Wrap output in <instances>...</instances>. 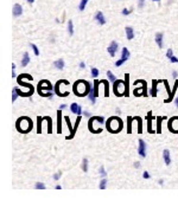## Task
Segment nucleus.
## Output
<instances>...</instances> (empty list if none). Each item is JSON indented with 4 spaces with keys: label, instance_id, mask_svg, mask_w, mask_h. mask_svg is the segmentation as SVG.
<instances>
[{
    "label": "nucleus",
    "instance_id": "obj_1",
    "mask_svg": "<svg viewBox=\"0 0 178 200\" xmlns=\"http://www.w3.org/2000/svg\"><path fill=\"white\" fill-rule=\"evenodd\" d=\"M92 90V85L87 81H77L74 84V93L76 94V96H86L87 94H89V91Z\"/></svg>",
    "mask_w": 178,
    "mask_h": 200
},
{
    "label": "nucleus",
    "instance_id": "obj_2",
    "mask_svg": "<svg viewBox=\"0 0 178 200\" xmlns=\"http://www.w3.org/2000/svg\"><path fill=\"white\" fill-rule=\"evenodd\" d=\"M17 129L22 133H27L32 129V121L29 117H20L17 121Z\"/></svg>",
    "mask_w": 178,
    "mask_h": 200
},
{
    "label": "nucleus",
    "instance_id": "obj_3",
    "mask_svg": "<svg viewBox=\"0 0 178 200\" xmlns=\"http://www.w3.org/2000/svg\"><path fill=\"white\" fill-rule=\"evenodd\" d=\"M107 128L111 133H118L122 129V121L118 117H111L107 122Z\"/></svg>",
    "mask_w": 178,
    "mask_h": 200
},
{
    "label": "nucleus",
    "instance_id": "obj_4",
    "mask_svg": "<svg viewBox=\"0 0 178 200\" xmlns=\"http://www.w3.org/2000/svg\"><path fill=\"white\" fill-rule=\"evenodd\" d=\"M113 89H114V94L116 96H124L125 91H126V83H124V81H119V79H116V81L114 82Z\"/></svg>",
    "mask_w": 178,
    "mask_h": 200
},
{
    "label": "nucleus",
    "instance_id": "obj_5",
    "mask_svg": "<svg viewBox=\"0 0 178 200\" xmlns=\"http://www.w3.org/2000/svg\"><path fill=\"white\" fill-rule=\"evenodd\" d=\"M169 129L173 133H178V117H172L169 121Z\"/></svg>",
    "mask_w": 178,
    "mask_h": 200
},
{
    "label": "nucleus",
    "instance_id": "obj_6",
    "mask_svg": "<svg viewBox=\"0 0 178 200\" xmlns=\"http://www.w3.org/2000/svg\"><path fill=\"white\" fill-rule=\"evenodd\" d=\"M139 148H138V153H139V155L141 156V157H146V143H145V141L144 140H139Z\"/></svg>",
    "mask_w": 178,
    "mask_h": 200
},
{
    "label": "nucleus",
    "instance_id": "obj_7",
    "mask_svg": "<svg viewBox=\"0 0 178 200\" xmlns=\"http://www.w3.org/2000/svg\"><path fill=\"white\" fill-rule=\"evenodd\" d=\"M118 49H119V45H118V43L116 42H112L111 44H109V46H108V52H109V55L112 56V57H114L115 55H116V52H118Z\"/></svg>",
    "mask_w": 178,
    "mask_h": 200
},
{
    "label": "nucleus",
    "instance_id": "obj_8",
    "mask_svg": "<svg viewBox=\"0 0 178 200\" xmlns=\"http://www.w3.org/2000/svg\"><path fill=\"white\" fill-rule=\"evenodd\" d=\"M95 20L100 25H105L106 24V18H105V16H103V13L101 11H97L95 13Z\"/></svg>",
    "mask_w": 178,
    "mask_h": 200
},
{
    "label": "nucleus",
    "instance_id": "obj_9",
    "mask_svg": "<svg viewBox=\"0 0 178 200\" xmlns=\"http://www.w3.org/2000/svg\"><path fill=\"white\" fill-rule=\"evenodd\" d=\"M62 110L61 109H58V111H57V132L61 134L62 133Z\"/></svg>",
    "mask_w": 178,
    "mask_h": 200
},
{
    "label": "nucleus",
    "instance_id": "obj_10",
    "mask_svg": "<svg viewBox=\"0 0 178 200\" xmlns=\"http://www.w3.org/2000/svg\"><path fill=\"white\" fill-rule=\"evenodd\" d=\"M134 95L135 96H146V82L143 84L140 89H134Z\"/></svg>",
    "mask_w": 178,
    "mask_h": 200
},
{
    "label": "nucleus",
    "instance_id": "obj_11",
    "mask_svg": "<svg viewBox=\"0 0 178 200\" xmlns=\"http://www.w3.org/2000/svg\"><path fill=\"white\" fill-rule=\"evenodd\" d=\"M156 43L158 44V46H159L160 49L164 46V34L163 33H157L156 34Z\"/></svg>",
    "mask_w": 178,
    "mask_h": 200
},
{
    "label": "nucleus",
    "instance_id": "obj_12",
    "mask_svg": "<svg viewBox=\"0 0 178 200\" xmlns=\"http://www.w3.org/2000/svg\"><path fill=\"white\" fill-rule=\"evenodd\" d=\"M70 111L74 113V114H78V115H81L82 114V108L78 105L77 103H73L70 105Z\"/></svg>",
    "mask_w": 178,
    "mask_h": 200
},
{
    "label": "nucleus",
    "instance_id": "obj_13",
    "mask_svg": "<svg viewBox=\"0 0 178 200\" xmlns=\"http://www.w3.org/2000/svg\"><path fill=\"white\" fill-rule=\"evenodd\" d=\"M13 16L14 17H19V16H22V13H23V7H22V5H19V4H16L14 6H13Z\"/></svg>",
    "mask_w": 178,
    "mask_h": 200
},
{
    "label": "nucleus",
    "instance_id": "obj_14",
    "mask_svg": "<svg viewBox=\"0 0 178 200\" xmlns=\"http://www.w3.org/2000/svg\"><path fill=\"white\" fill-rule=\"evenodd\" d=\"M125 31H126V37L128 41H132V39L134 38V31H133V28L131 26H127L125 28Z\"/></svg>",
    "mask_w": 178,
    "mask_h": 200
},
{
    "label": "nucleus",
    "instance_id": "obj_15",
    "mask_svg": "<svg viewBox=\"0 0 178 200\" xmlns=\"http://www.w3.org/2000/svg\"><path fill=\"white\" fill-rule=\"evenodd\" d=\"M158 83H159V81H154L153 79V82H152V88H151V91H150V95L156 97L157 96V93H158V90H157V85Z\"/></svg>",
    "mask_w": 178,
    "mask_h": 200
},
{
    "label": "nucleus",
    "instance_id": "obj_16",
    "mask_svg": "<svg viewBox=\"0 0 178 200\" xmlns=\"http://www.w3.org/2000/svg\"><path fill=\"white\" fill-rule=\"evenodd\" d=\"M177 88H178V79H177V81H176V83H175V86H173L172 91H171V95L169 96V98H167V99H165V103H170V102L172 101V99H173V95H175V93H176Z\"/></svg>",
    "mask_w": 178,
    "mask_h": 200
},
{
    "label": "nucleus",
    "instance_id": "obj_17",
    "mask_svg": "<svg viewBox=\"0 0 178 200\" xmlns=\"http://www.w3.org/2000/svg\"><path fill=\"white\" fill-rule=\"evenodd\" d=\"M163 157H164V161L166 165H170L171 164V157H170V152L167 151V149H165V151L163 152Z\"/></svg>",
    "mask_w": 178,
    "mask_h": 200
},
{
    "label": "nucleus",
    "instance_id": "obj_18",
    "mask_svg": "<svg viewBox=\"0 0 178 200\" xmlns=\"http://www.w3.org/2000/svg\"><path fill=\"white\" fill-rule=\"evenodd\" d=\"M54 66H55L56 69H58V70H63V69H64V61H63L62 58L57 59V61L54 63Z\"/></svg>",
    "mask_w": 178,
    "mask_h": 200
},
{
    "label": "nucleus",
    "instance_id": "obj_19",
    "mask_svg": "<svg viewBox=\"0 0 178 200\" xmlns=\"http://www.w3.org/2000/svg\"><path fill=\"white\" fill-rule=\"evenodd\" d=\"M30 61H31V59H30L29 53H27V52H25V53H24V56H23V58H22V66H23V68H24V66H26V65L30 63Z\"/></svg>",
    "mask_w": 178,
    "mask_h": 200
},
{
    "label": "nucleus",
    "instance_id": "obj_20",
    "mask_svg": "<svg viewBox=\"0 0 178 200\" xmlns=\"http://www.w3.org/2000/svg\"><path fill=\"white\" fill-rule=\"evenodd\" d=\"M101 82L100 81H97V79H95L94 81V88H93V91H94V96L97 98L99 96V84H100Z\"/></svg>",
    "mask_w": 178,
    "mask_h": 200
},
{
    "label": "nucleus",
    "instance_id": "obj_21",
    "mask_svg": "<svg viewBox=\"0 0 178 200\" xmlns=\"http://www.w3.org/2000/svg\"><path fill=\"white\" fill-rule=\"evenodd\" d=\"M101 83L105 84V96L108 97V96H109V83H108V82L106 81V79H102Z\"/></svg>",
    "mask_w": 178,
    "mask_h": 200
},
{
    "label": "nucleus",
    "instance_id": "obj_22",
    "mask_svg": "<svg viewBox=\"0 0 178 200\" xmlns=\"http://www.w3.org/2000/svg\"><path fill=\"white\" fill-rule=\"evenodd\" d=\"M121 58H124L125 61H127L128 58H130V51H128L127 47H124L122 51H121Z\"/></svg>",
    "mask_w": 178,
    "mask_h": 200
},
{
    "label": "nucleus",
    "instance_id": "obj_23",
    "mask_svg": "<svg viewBox=\"0 0 178 200\" xmlns=\"http://www.w3.org/2000/svg\"><path fill=\"white\" fill-rule=\"evenodd\" d=\"M88 1H89V0H81L80 4H78V9H80V11H84V8H86Z\"/></svg>",
    "mask_w": 178,
    "mask_h": 200
},
{
    "label": "nucleus",
    "instance_id": "obj_24",
    "mask_svg": "<svg viewBox=\"0 0 178 200\" xmlns=\"http://www.w3.org/2000/svg\"><path fill=\"white\" fill-rule=\"evenodd\" d=\"M68 32L70 36L74 34V25H73V20H69L68 22Z\"/></svg>",
    "mask_w": 178,
    "mask_h": 200
},
{
    "label": "nucleus",
    "instance_id": "obj_25",
    "mask_svg": "<svg viewBox=\"0 0 178 200\" xmlns=\"http://www.w3.org/2000/svg\"><path fill=\"white\" fill-rule=\"evenodd\" d=\"M44 118H45L46 121L49 122V124H48V133L50 134V133L52 132V121H51V118H50V117H48V116H46V117H44Z\"/></svg>",
    "mask_w": 178,
    "mask_h": 200
},
{
    "label": "nucleus",
    "instance_id": "obj_26",
    "mask_svg": "<svg viewBox=\"0 0 178 200\" xmlns=\"http://www.w3.org/2000/svg\"><path fill=\"white\" fill-rule=\"evenodd\" d=\"M151 111L148 113V116H147V120H148V132L150 133H152L153 130H152V116H151Z\"/></svg>",
    "mask_w": 178,
    "mask_h": 200
},
{
    "label": "nucleus",
    "instance_id": "obj_27",
    "mask_svg": "<svg viewBox=\"0 0 178 200\" xmlns=\"http://www.w3.org/2000/svg\"><path fill=\"white\" fill-rule=\"evenodd\" d=\"M134 118H132V117H128L127 118V133L128 134H131V132H132V129H131V126H132V121H133Z\"/></svg>",
    "mask_w": 178,
    "mask_h": 200
},
{
    "label": "nucleus",
    "instance_id": "obj_28",
    "mask_svg": "<svg viewBox=\"0 0 178 200\" xmlns=\"http://www.w3.org/2000/svg\"><path fill=\"white\" fill-rule=\"evenodd\" d=\"M107 76H108V79L112 82V83H114L115 81H116V77L113 75V72L112 71H107Z\"/></svg>",
    "mask_w": 178,
    "mask_h": 200
},
{
    "label": "nucleus",
    "instance_id": "obj_29",
    "mask_svg": "<svg viewBox=\"0 0 178 200\" xmlns=\"http://www.w3.org/2000/svg\"><path fill=\"white\" fill-rule=\"evenodd\" d=\"M37 120H38V128H37V133L41 134V133H42V121H43L44 118H42V117H38Z\"/></svg>",
    "mask_w": 178,
    "mask_h": 200
},
{
    "label": "nucleus",
    "instance_id": "obj_30",
    "mask_svg": "<svg viewBox=\"0 0 178 200\" xmlns=\"http://www.w3.org/2000/svg\"><path fill=\"white\" fill-rule=\"evenodd\" d=\"M82 169H83V172H88V159H83V161H82Z\"/></svg>",
    "mask_w": 178,
    "mask_h": 200
},
{
    "label": "nucleus",
    "instance_id": "obj_31",
    "mask_svg": "<svg viewBox=\"0 0 178 200\" xmlns=\"http://www.w3.org/2000/svg\"><path fill=\"white\" fill-rule=\"evenodd\" d=\"M107 187V178H103L100 182V189H105Z\"/></svg>",
    "mask_w": 178,
    "mask_h": 200
},
{
    "label": "nucleus",
    "instance_id": "obj_32",
    "mask_svg": "<svg viewBox=\"0 0 178 200\" xmlns=\"http://www.w3.org/2000/svg\"><path fill=\"white\" fill-rule=\"evenodd\" d=\"M18 96H19V94H18V91H17V89H16V88H13V90H12V102H14V101H16Z\"/></svg>",
    "mask_w": 178,
    "mask_h": 200
},
{
    "label": "nucleus",
    "instance_id": "obj_33",
    "mask_svg": "<svg viewBox=\"0 0 178 200\" xmlns=\"http://www.w3.org/2000/svg\"><path fill=\"white\" fill-rule=\"evenodd\" d=\"M163 118H164V117H158V118H157V122H158V123H157V127H158V128H157V133H160V123H162V121H163Z\"/></svg>",
    "mask_w": 178,
    "mask_h": 200
},
{
    "label": "nucleus",
    "instance_id": "obj_34",
    "mask_svg": "<svg viewBox=\"0 0 178 200\" xmlns=\"http://www.w3.org/2000/svg\"><path fill=\"white\" fill-rule=\"evenodd\" d=\"M128 81H130V76L126 75V91H125V96H128V94H130V90H128Z\"/></svg>",
    "mask_w": 178,
    "mask_h": 200
},
{
    "label": "nucleus",
    "instance_id": "obj_35",
    "mask_svg": "<svg viewBox=\"0 0 178 200\" xmlns=\"http://www.w3.org/2000/svg\"><path fill=\"white\" fill-rule=\"evenodd\" d=\"M99 74H100V71H99L96 68H93V69H92V76H93L94 78H96V77L99 76Z\"/></svg>",
    "mask_w": 178,
    "mask_h": 200
},
{
    "label": "nucleus",
    "instance_id": "obj_36",
    "mask_svg": "<svg viewBox=\"0 0 178 200\" xmlns=\"http://www.w3.org/2000/svg\"><path fill=\"white\" fill-rule=\"evenodd\" d=\"M35 187H36V189H45V185L43 182H37L35 185Z\"/></svg>",
    "mask_w": 178,
    "mask_h": 200
},
{
    "label": "nucleus",
    "instance_id": "obj_37",
    "mask_svg": "<svg viewBox=\"0 0 178 200\" xmlns=\"http://www.w3.org/2000/svg\"><path fill=\"white\" fill-rule=\"evenodd\" d=\"M31 47H32V50H33V52H35V55L36 56H39V50H38V47H37V45H35V44H31Z\"/></svg>",
    "mask_w": 178,
    "mask_h": 200
},
{
    "label": "nucleus",
    "instance_id": "obj_38",
    "mask_svg": "<svg viewBox=\"0 0 178 200\" xmlns=\"http://www.w3.org/2000/svg\"><path fill=\"white\" fill-rule=\"evenodd\" d=\"M99 173H100V174H101L103 178H106V176H107V173H106V171H105V167H103V166H101V167H100V171H99Z\"/></svg>",
    "mask_w": 178,
    "mask_h": 200
},
{
    "label": "nucleus",
    "instance_id": "obj_39",
    "mask_svg": "<svg viewBox=\"0 0 178 200\" xmlns=\"http://www.w3.org/2000/svg\"><path fill=\"white\" fill-rule=\"evenodd\" d=\"M137 120H138V121H139V123H138V126H139V128H138V133H139V134H141V118L140 117H135Z\"/></svg>",
    "mask_w": 178,
    "mask_h": 200
},
{
    "label": "nucleus",
    "instance_id": "obj_40",
    "mask_svg": "<svg viewBox=\"0 0 178 200\" xmlns=\"http://www.w3.org/2000/svg\"><path fill=\"white\" fill-rule=\"evenodd\" d=\"M126 61H125V59L124 58H120V59H119V61H116V63H115V66H121L124 63H125Z\"/></svg>",
    "mask_w": 178,
    "mask_h": 200
},
{
    "label": "nucleus",
    "instance_id": "obj_41",
    "mask_svg": "<svg viewBox=\"0 0 178 200\" xmlns=\"http://www.w3.org/2000/svg\"><path fill=\"white\" fill-rule=\"evenodd\" d=\"M131 12H132V8H130V9H127V8H124L121 13H122L124 16H128V14H130Z\"/></svg>",
    "mask_w": 178,
    "mask_h": 200
},
{
    "label": "nucleus",
    "instance_id": "obj_42",
    "mask_svg": "<svg viewBox=\"0 0 178 200\" xmlns=\"http://www.w3.org/2000/svg\"><path fill=\"white\" fill-rule=\"evenodd\" d=\"M172 56H173V51H172V49H169V50H167V52H166V57L170 59Z\"/></svg>",
    "mask_w": 178,
    "mask_h": 200
},
{
    "label": "nucleus",
    "instance_id": "obj_43",
    "mask_svg": "<svg viewBox=\"0 0 178 200\" xmlns=\"http://www.w3.org/2000/svg\"><path fill=\"white\" fill-rule=\"evenodd\" d=\"M145 6V0H138V7L143 8Z\"/></svg>",
    "mask_w": 178,
    "mask_h": 200
},
{
    "label": "nucleus",
    "instance_id": "obj_44",
    "mask_svg": "<svg viewBox=\"0 0 178 200\" xmlns=\"http://www.w3.org/2000/svg\"><path fill=\"white\" fill-rule=\"evenodd\" d=\"M61 175H62V172H58V173H56V174L54 175V180H55V181H58L59 178H61Z\"/></svg>",
    "mask_w": 178,
    "mask_h": 200
},
{
    "label": "nucleus",
    "instance_id": "obj_45",
    "mask_svg": "<svg viewBox=\"0 0 178 200\" xmlns=\"http://www.w3.org/2000/svg\"><path fill=\"white\" fill-rule=\"evenodd\" d=\"M143 178H144V179H150L151 175H150V173H148L147 171H145V172L143 173Z\"/></svg>",
    "mask_w": 178,
    "mask_h": 200
},
{
    "label": "nucleus",
    "instance_id": "obj_46",
    "mask_svg": "<svg viewBox=\"0 0 178 200\" xmlns=\"http://www.w3.org/2000/svg\"><path fill=\"white\" fill-rule=\"evenodd\" d=\"M170 62H171V63H178V58L175 57V56H172V57L170 58Z\"/></svg>",
    "mask_w": 178,
    "mask_h": 200
},
{
    "label": "nucleus",
    "instance_id": "obj_47",
    "mask_svg": "<svg viewBox=\"0 0 178 200\" xmlns=\"http://www.w3.org/2000/svg\"><path fill=\"white\" fill-rule=\"evenodd\" d=\"M134 167H135V168H139V167H140V162H139V161L134 162Z\"/></svg>",
    "mask_w": 178,
    "mask_h": 200
},
{
    "label": "nucleus",
    "instance_id": "obj_48",
    "mask_svg": "<svg viewBox=\"0 0 178 200\" xmlns=\"http://www.w3.org/2000/svg\"><path fill=\"white\" fill-rule=\"evenodd\" d=\"M65 108H67V104H61V107H59L61 110H63V109H65Z\"/></svg>",
    "mask_w": 178,
    "mask_h": 200
},
{
    "label": "nucleus",
    "instance_id": "obj_49",
    "mask_svg": "<svg viewBox=\"0 0 178 200\" xmlns=\"http://www.w3.org/2000/svg\"><path fill=\"white\" fill-rule=\"evenodd\" d=\"M80 68H81V69H84V68H86V64H84L83 62H81V63H80Z\"/></svg>",
    "mask_w": 178,
    "mask_h": 200
},
{
    "label": "nucleus",
    "instance_id": "obj_50",
    "mask_svg": "<svg viewBox=\"0 0 178 200\" xmlns=\"http://www.w3.org/2000/svg\"><path fill=\"white\" fill-rule=\"evenodd\" d=\"M172 76H173L175 78H177V77H178V74H177V71H173V72H172Z\"/></svg>",
    "mask_w": 178,
    "mask_h": 200
},
{
    "label": "nucleus",
    "instance_id": "obj_51",
    "mask_svg": "<svg viewBox=\"0 0 178 200\" xmlns=\"http://www.w3.org/2000/svg\"><path fill=\"white\" fill-rule=\"evenodd\" d=\"M175 104H176V107L178 108V96L176 97V99H175Z\"/></svg>",
    "mask_w": 178,
    "mask_h": 200
},
{
    "label": "nucleus",
    "instance_id": "obj_52",
    "mask_svg": "<svg viewBox=\"0 0 178 200\" xmlns=\"http://www.w3.org/2000/svg\"><path fill=\"white\" fill-rule=\"evenodd\" d=\"M158 184H159V185H163V184H164V180H163V179H160L159 181H158Z\"/></svg>",
    "mask_w": 178,
    "mask_h": 200
},
{
    "label": "nucleus",
    "instance_id": "obj_53",
    "mask_svg": "<svg viewBox=\"0 0 178 200\" xmlns=\"http://www.w3.org/2000/svg\"><path fill=\"white\" fill-rule=\"evenodd\" d=\"M17 75H16V70H12V77H16Z\"/></svg>",
    "mask_w": 178,
    "mask_h": 200
},
{
    "label": "nucleus",
    "instance_id": "obj_54",
    "mask_svg": "<svg viewBox=\"0 0 178 200\" xmlns=\"http://www.w3.org/2000/svg\"><path fill=\"white\" fill-rule=\"evenodd\" d=\"M83 114H84V115H86V116H90V113H88V111H84V113H83Z\"/></svg>",
    "mask_w": 178,
    "mask_h": 200
},
{
    "label": "nucleus",
    "instance_id": "obj_55",
    "mask_svg": "<svg viewBox=\"0 0 178 200\" xmlns=\"http://www.w3.org/2000/svg\"><path fill=\"white\" fill-rule=\"evenodd\" d=\"M26 1H27L29 4H32V3H35V0H26Z\"/></svg>",
    "mask_w": 178,
    "mask_h": 200
},
{
    "label": "nucleus",
    "instance_id": "obj_56",
    "mask_svg": "<svg viewBox=\"0 0 178 200\" xmlns=\"http://www.w3.org/2000/svg\"><path fill=\"white\" fill-rule=\"evenodd\" d=\"M56 189H62V187L59 186V185H57V186H56Z\"/></svg>",
    "mask_w": 178,
    "mask_h": 200
},
{
    "label": "nucleus",
    "instance_id": "obj_57",
    "mask_svg": "<svg viewBox=\"0 0 178 200\" xmlns=\"http://www.w3.org/2000/svg\"><path fill=\"white\" fill-rule=\"evenodd\" d=\"M12 70H16V64H12Z\"/></svg>",
    "mask_w": 178,
    "mask_h": 200
},
{
    "label": "nucleus",
    "instance_id": "obj_58",
    "mask_svg": "<svg viewBox=\"0 0 178 200\" xmlns=\"http://www.w3.org/2000/svg\"><path fill=\"white\" fill-rule=\"evenodd\" d=\"M153 1H160V0H153Z\"/></svg>",
    "mask_w": 178,
    "mask_h": 200
}]
</instances>
